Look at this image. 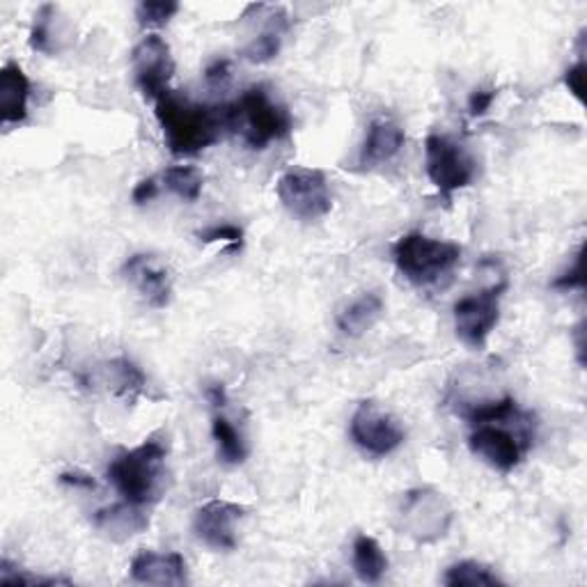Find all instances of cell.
Masks as SVG:
<instances>
[{"instance_id": "cell-18", "label": "cell", "mask_w": 587, "mask_h": 587, "mask_svg": "<svg viewBox=\"0 0 587 587\" xmlns=\"http://www.w3.org/2000/svg\"><path fill=\"white\" fill-rule=\"evenodd\" d=\"M383 315V299L376 292H363L346 301L340 310L335 324L349 337L365 335Z\"/></svg>"}, {"instance_id": "cell-1", "label": "cell", "mask_w": 587, "mask_h": 587, "mask_svg": "<svg viewBox=\"0 0 587 587\" xmlns=\"http://www.w3.org/2000/svg\"><path fill=\"white\" fill-rule=\"evenodd\" d=\"M154 115L175 156L200 154L227 131V104H198L173 90L154 101Z\"/></svg>"}, {"instance_id": "cell-33", "label": "cell", "mask_w": 587, "mask_h": 587, "mask_svg": "<svg viewBox=\"0 0 587 587\" xmlns=\"http://www.w3.org/2000/svg\"><path fill=\"white\" fill-rule=\"evenodd\" d=\"M60 482L67 485V487H76V489H97V482L90 476L76 473V471L74 473H62Z\"/></svg>"}, {"instance_id": "cell-7", "label": "cell", "mask_w": 587, "mask_h": 587, "mask_svg": "<svg viewBox=\"0 0 587 587\" xmlns=\"http://www.w3.org/2000/svg\"><path fill=\"white\" fill-rule=\"evenodd\" d=\"M278 200L299 221L312 223L331 214L333 195L329 179L317 168H292L276 184Z\"/></svg>"}, {"instance_id": "cell-19", "label": "cell", "mask_w": 587, "mask_h": 587, "mask_svg": "<svg viewBox=\"0 0 587 587\" xmlns=\"http://www.w3.org/2000/svg\"><path fill=\"white\" fill-rule=\"evenodd\" d=\"M101 381H104V385H108V390L115 398H123L129 402L140 398L145 393V385H147L145 372L134 361H129L125 356L104 363Z\"/></svg>"}, {"instance_id": "cell-13", "label": "cell", "mask_w": 587, "mask_h": 587, "mask_svg": "<svg viewBox=\"0 0 587 587\" xmlns=\"http://www.w3.org/2000/svg\"><path fill=\"white\" fill-rule=\"evenodd\" d=\"M123 278L145 299L149 307L164 310L173 299V278L164 264L151 255H131L123 264Z\"/></svg>"}, {"instance_id": "cell-30", "label": "cell", "mask_w": 587, "mask_h": 587, "mask_svg": "<svg viewBox=\"0 0 587 587\" xmlns=\"http://www.w3.org/2000/svg\"><path fill=\"white\" fill-rule=\"evenodd\" d=\"M493 101H496V90L480 88L471 95V99H468V112H471L473 117H482L485 112H489Z\"/></svg>"}, {"instance_id": "cell-31", "label": "cell", "mask_w": 587, "mask_h": 587, "mask_svg": "<svg viewBox=\"0 0 587 587\" xmlns=\"http://www.w3.org/2000/svg\"><path fill=\"white\" fill-rule=\"evenodd\" d=\"M156 195H159V184H156L154 177H147V179L136 184L131 198H134L136 205H147V203H151L156 198Z\"/></svg>"}, {"instance_id": "cell-3", "label": "cell", "mask_w": 587, "mask_h": 587, "mask_svg": "<svg viewBox=\"0 0 587 587\" xmlns=\"http://www.w3.org/2000/svg\"><path fill=\"white\" fill-rule=\"evenodd\" d=\"M292 127L290 110L273 101L264 86H253L237 101L227 104V131L242 136L251 149H266L287 138Z\"/></svg>"}, {"instance_id": "cell-14", "label": "cell", "mask_w": 587, "mask_h": 587, "mask_svg": "<svg viewBox=\"0 0 587 587\" xmlns=\"http://www.w3.org/2000/svg\"><path fill=\"white\" fill-rule=\"evenodd\" d=\"M131 578L143 585H186L188 583V567L184 556L156 554V551H140L131 560Z\"/></svg>"}, {"instance_id": "cell-9", "label": "cell", "mask_w": 587, "mask_h": 587, "mask_svg": "<svg viewBox=\"0 0 587 587\" xmlns=\"http://www.w3.org/2000/svg\"><path fill=\"white\" fill-rule=\"evenodd\" d=\"M349 434L351 441L372 457L393 454L407 439V432L400 420L372 400L361 402L354 415H351Z\"/></svg>"}, {"instance_id": "cell-10", "label": "cell", "mask_w": 587, "mask_h": 587, "mask_svg": "<svg viewBox=\"0 0 587 587\" xmlns=\"http://www.w3.org/2000/svg\"><path fill=\"white\" fill-rule=\"evenodd\" d=\"M505 285L489 287L480 294H468L454 303V331L459 340L482 349L500 322V296Z\"/></svg>"}, {"instance_id": "cell-27", "label": "cell", "mask_w": 587, "mask_h": 587, "mask_svg": "<svg viewBox=\"0 0 587 587\" xmlns=\"http://www.w3.org/2000/svg\"><path fill=\"white\" fill-rule=\"evenodd\" d=\"M198 239L203 244H227L229 253H237L244 244V229L232 223H218V225H209L200 229Z\"/></svg>"}, {"instance_id": "cell-22", "label": "cell", "mask_w": 587, "mask_h": 587, "mask_svg": "<svg viewBox=\"0 0 587 587\" xmlns=\"http://www.w3.org/2000/svg\"><path fill=\"white\" fill-rule=\"evenodd\" d=\"M212 437L216 443L218 459L227 466H239L248 457V446L242 432L234 427L225 415H214L212 420Z\"/></svg>"}, {"instance_id": "cell-20", "label": "cell", "mask_w": 587, "mask_h": 587, "mask_svg": "<svg viewBox=\"0 0 587 587\" xmlns=\"http://www.w3.org/2000/svg\"><path fill=\"white\" fill-rule=\"evenodd\" d=\"M287 28H290V21H287L285 10L283 8L271 10L268 26L264 28V32H260L257 37H253L251 42L246 45L244 58L251 60V62H257V65H264V62L276 58L281 53L283 35H285Z\"/></svg>"}, {"instance_id": "cell-5", "label": "cell", "mask_w": 587, "mask_h": 587, "mask_svg": "<svg viewBox=\"0 0 587 587\" xmlns=\"http://www.w3.org/2000/svg\"><path fill=\"white\" fill-rule=\"evenodd\" d=\"M400 521L404 535H409L418 544H434L443 539L452 528L454 510L441 491L432 487H420L404 493Z\"/></svg>"}, {"instance_id": "cell-6", "label": "cell", "mask_w": 587, "mask_h": 587, "mask_svg": "<svg viewBox=\"0 0 587 587\" xmlns=\"http://www.w3.org/2000/svg\"><path fill=\"white\" fill-rule=\"evenodd\" d=\"M424 170L437 190L450 198L452 193L473 184L478 164L461 143L450 136L432 134L424 140Z\"/></svg>"}, {"instance_id": "cell-15", "label": "cell", "mask_w": 587, "mask_h": 587, "mask_svg": "<svg viewBox=\"0 0 587 587\" xmlns=\"http://www.w3.org/2000/svg\"><path fill=\"white\" fill-rule=\"evenodd\" d=\"M404 143H407V134L398 123L388 120V117H383V120H374L368 129L359 162L363 168H379L383 164H390L402 151Z\"/></svg>"}, {"instance_id": "cell-4", "label": "cell", "mask_w": 587, "mask_h": 587, "mask_svg": "<svg viewBox=\"0 0 587 587\" xmlns=\"http://www.w3.org/2000/svg\"><path fill=\"white\" fill-rule=\"evenodd\" d=\"M461 246L427 237L422 232H411L400 237L393 246V260L402 276L413 285H434L454 271L461 262Z\"/></svg>"}, {"instance_id": "cell-32", "label": "cell", "mask_w": 587, "mask_h": 587, "mask_svg": "<svg viewBox=\"0 0 587 587\" xmlns=\"http://www.w3.org/2000/svg\"><path fill=\"white\" fill-rule=\"evenodd\" d=\"M229 62L227 60H216L207 67L205 71V78L212 84V86H225L229 81Z\"/></svg>"}, {"instance_id": "cell-16", "label": "cell", "mask_w": 587, "mask_h": 587, "mask_svg": "<svg viewBox=\"0 0 587 587\" xmlns=\"http://www.w3.org/2000/svg\"><path fill=\"white\" fill-rule=\"evenodd\" d=\"M30 81L17 62H8L0 69V117L3 125H19L28 117Z\"/></svg>"}, {"instance_id": "cell-25", "label": "cell", "mask_w": 587, "mask_h": 587, "mask_svg": "<svg viewBox=\"0 0 587 587\" xmlns=\"http://www.w3.org/2000/svg\"><path fill=\"white\" fill-rule=\"evenodd\" d=\"M58 10L53 6H42L35 14L32 28H30V47L35 51L51 53L53 51V19Z\"/></svg>"}, {"instance_id": "cell-23", "label": "cell", "mask_w": 587, "mask_h": 587, "mask_svg": "<svg viewBox=\"0 0 587 587\" xmlns=\"http://www.w3.org/2000/svg\"><path fill=\"white\" fill-rule=\"evenodd\" d=\"M164 184L184 203H198L205 188V173L195 166H170L164 173Z\"/></svg>"}, {"instance_id": "cell-24", "label": "cell", "mask_w": 587, "mask_h": 587, "mask_svg": "<svg viewBox=\"0 0 587 587\" xmlns=\"http://www.w3.org/2000/svg\"><path fill=\"white\" fill-rule=\"evenodd\" d=\"M443 583L450 587H485V585H502V580L482 562L461 560L448 567Z\"/></svg>"}, {"instance_id": "cell-28", "label": "cell", "mask_w": 587, "mask_h": 587, "mask_svg": "<svg viewBox=\"0 0 587 587\" xmlns=\"http://www.w3.org/2000/svg\"><path fill=\"white\" fill-rule=\"evenodd\" d=\"M583 285H585V278H583V248H580L574 257V264L554 281V287L569 292V290H583Z\"/></svg>"}, {"instance_id": "cell-26", "label": "cell", "mask_w": 587, "mask_h": 587, "mask_svg": "<svg viewBox=\"0 0 587 587\" xmlns=\"http://www.w3.org/2000/svg\"><path fill=\"white\" fill-rule=\"evenodd\" d=\"M179 12L175 0H145L136 6V19L143 28H162Z\"/></svg>"}, {"instance_id": "cell-17", "label": "cell", "mask_w": 587, "mask_h": 587, "mask_svg": "<svg viewBox=\"0 0 587 587\" xmlns=\"http://www.w3.org/2000/svg\"><path fill=\"white\" fill-rule=\"evenodd\" d=\"M95 526L112 541H125L134 535H140L149 526V519L140 505L125 500L99 510L95 515Z\"/></svg>"}, {"instance_id": "cell-11", "label": "cell", "mask_w": 587, "mask_h": 587, "mask_svg": "<svg viewBox=\"0 0 587 587\" xmlns=\"http://www.w3.org/2000/svg\"><path fill=\"white\" fill-rule=\"evenodd\" d=\"M246 519V507L214 498L195 510L193 532L205 546L216 551H234L239 544L237 528Z\"/></svg>"}, {"instance_id": "cell-34", "label": "cell", "mask_w": 587, "mask_h": 587, "mask_svg": "<svg viewBox=\"0 0 587 587\" xmlns=\"http://www.w3.org/2000/svg\"><path fill=\"white\" fill-rule=\"evenodd\" d=\"M207 398H209V402H212L216 409L225 407V404H227V395H225L223 383H214V385H209V388H207Z\"/></svg>"}, {"instance_id": "cell-21", "label": "cell", "mask_w": 587, "mask_h": 587, "mask_svg": "<svg viewBox=\"0 0 587 587\" xmlns=\"http://www.w3.org/2000/svg\"><path fill=\"white\" fill-rule=\"evenodd\" d=\"M351 565L363 583H379L388 571V556L370 535H359L351 546Z\"/></svg>"}, {"instance_id": "cell-29", "label": "cell", "mask_w": 587, "mask_h": 587, "mask_svg": "<svg viewBox=\"0 0 587 587\" xmlns=\"http://www.w3.org/2000/svg\"><path fill=\"white\" fill-rule=\"evenodd\" d=\"M562 81H565L567 90H569L580 104H585V95H583V90H585V62H583V60H578L574 67H569V69L565 71V78H562Z\"/></svg>"}, {"instance_id": "cell-8", "label": "cell", "mask_w": 587, "mask_h": 587, "mask_svg": "<svg viewBox=\"0 0 587 587\" xmlns=\"http://www.w3.org/2000/svg\"><path fill=\"white\" fill-rule=\"evenodd\" d=\"M517 415H512V418H517ZM512 418L476 424L471 437H468V448H471V452L476 457H480L485 463H489L491 468H496V471H500V473L515 471V468L521 463L526 450L530 448L532 437H535L532 427L517 429V432H512L510 427H505V422H510Z\"/></svg>"}, {"instance_id": "cell-2", "label": "cell", "mask_w": 587, "mask_h": 587, "mask_svg": "<svg viewBox=\"0 0 587 587\" xmlns=\"http://www.w3.org/2000/svg\"><path fill=\"white\" fill-rule=\"evenodd\" d=\"M166 457L168 446L149 437L131 450L115 454L106 468L108 482L127 502L147 507L166 491Z\"/></svg>"}, {"instance_id": "cell-12", "label": "cell", "mask_w": 587, "mask_h": 587, "mask_svg": "<svg viewBox=\"0 0 587 587\" xmlns=\"http://www.w3.org/2000/svg\"><path fill=\"white\" fill-rule=\"evenodd\" d=\"M136 86L149 99H159L168 92V84L175 74V60L170 45L162 35L143 37L131 53Z\"/></svg>"}]
</instances>
